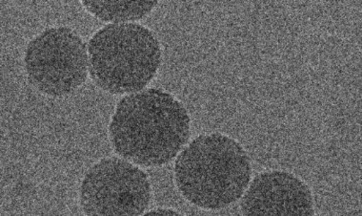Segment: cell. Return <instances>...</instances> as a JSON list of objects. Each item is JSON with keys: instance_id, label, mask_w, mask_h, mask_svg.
I'll return each instance as SVG.
<instances>
[{"instance_id": "cell-1", "label": "cell", "mask_w": 362, "mask_h": 216, "mask_svg": "<svg viewBox=\"0 0 362 216\" xmlns=\"http://www.w3.org/2000/svg\"><path fill=\"white\" fill-rule=\"evenodd\" d=\"M117 154L144 166L171 162L190 137L185 106L163 90L148 89L126 96L110 125Z\"/></svg>"}, {"instance_id": "cell-7", "label": "cell", "mask_w": 362, "mask_h": 216, "mask_svg": "<svg viewBox=\"0 0 362 216\" xmlns=\"http://www.w3.org/2000/svg\"><path fill=\"white\" fill-rule=\"evenodd\" d=\"M90 13L103 21L122 23L144 18L158 1H82Z\"/></svg>"}, {"instance_id": "cell-3", "label": "cell", "mask_w": 362, "mask_h": 216, "mask_svg": "<svg viewBox=\"0 0 362 216\" xmlns=\"http://www.w3.org/2000/svg\"><path fill=\"white\" fill-rule=\"evenodd\" d=\"M90 76L112 94L144 89L161 62L160 43L146 27L136 23L109 24L89 42Z\"/></svg>"}, {"instance_id": "cell-4", "label": "cell", "mask_w": 362, "mask_h": 216, "mask_svg": "<svg viewBox=\"0 0 362 216\" xmlns=\"http://www.w3.org/2000/svg\"><path fill=\"white\" fill-rule=\"evenodd\" d=\"M25 69L30 83L44 94L69 95L86 81V45L67 27L45 30L27 46Z\"/></svg>"}, {"instance_id": "cell-2", "label": "cell", "mask_w": 362, "mask_h": 216, "mask_svg": "<svg viewBox=\"0 0 362 216\" xmlns=\"http://www.w3.org/2000/svg\"><path fill=\"white\" fill-rule=\"evenodd\" d=\"M250 158L243 146L223 134L202 135L178 156L175 182L190 203L223 209L238 201L250 183Z\"/></svg>"}, {"instance_id": "cell-8", "label": "cell", "mask_w": 362, "mask_h": 216, "mask_svg": "<svg viewBox=\"0 0 362 216\" xmlns=\"http://www.w3.org/2000/svg\"><path fill=\"white\" fill-rule=\"evenodd\" d=\"M146 215H180V212H175L174 210L171 209H163V208H160V209L158 210H150V212H148L145 213Z\"/></svg>"}, {"instance_id": "cell-6", "label": "cell", "mask_w": 362, "mask_h": 216, "mask_svg": "<svg viewBox=\"0 0 362 216\" xmlns=\"http://www.w3.org/2000/svg\"><path fill=\"white\" fill-rule=\"evenodd\" d=\"M245 215H314V199L308 186L285 171L257 175L240 204Z\"/></svg>"}, {"instance_id": "cell-5", "label": "cell", "mask_w": 362, "mask_h": 216, "mask_svg": "<svg viewBox=\"0 0 362 216\" xmlns=\"http://www.w3.org/2000/svg\"><path fill=\"white\" fill-rule=\"evenodd\" d=\"M150 201L147 174L119 158L95 164L81 187V205L88 215H141Z\"/></svg>"}]
</instances>
